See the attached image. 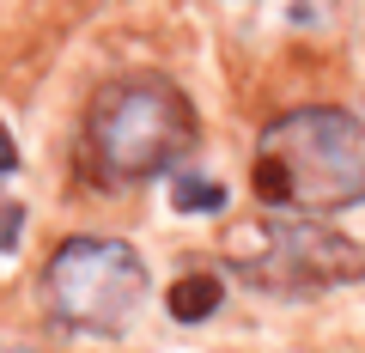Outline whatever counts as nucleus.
<instances>
[{
  "instance_id": "423d86ee",
  "label": "nucleus",
  "mask_w": 365,
  "mask_h": 353,
  "mask_svg": "<svg viewBox=\"0 0 365 353\" xmlns=\"http://www.w3.org/2000/svg\"><path fill=\"white\" fill-rule=\"evenodd\" d=\"M177 201H182V208H220V183H213V189L207 183H182Z\"/></svg>"
},
{
  "instance_id": "7ed1b4c3",
  "label": "nucleus",
  "mask_w": 365,
  "mask_h": 353,
  "mask_svg": "<svg viewBox=\"0 0 365 353\" xmlns=\"http://www.w3.org/2000/svg\"><path fill=\"white\" fill-rule=\"evenodd\" d=\"M225 268L274 299H311L365 280V244L304 213H256L225 232Z\"/></svg>"
},
{
  "instance_id": "f03ea898",
  "label": "nucleus",
  "mask_w": 365,
  "mask_h": 353,
  "mask_svg": "<svg viewBox=\"0 0 365 353\" xmlns=\"http://www.w3.org/2000/svg\"><path fill=\"white\" fill-rule=\"evenodd\" d=\"M195 134H201L195 104L182 98L177 79L122 73L104 79L86 104V165L110 189L153 183L195 153Z\"/></svg>"
},
{
  "instance_id": "f257e3e1",
  "label": "nucleus",
  "mask_w": 365,
  "mask_h": 353,
  "mask_svg": "<svg viewBox=\"0 0 365 353\" xmlns=\"http://www.w3.org/2000/svg\"><path fill=\"white\" fill-rule=\"evenodd\" d=\"M250 189L268 213L323 220L365 201V122L335 104H304L256 134Z\"/></svg>"
},
{
  "instance_id": "20e7f679",
  "label": "nucleus",
  "mask_w": 365,
  "mask_h": 353,
  "mask_svg": "<svg viewBox=\"0 0 365 353\" xmlns=\"http://www.w3.org/2000/svg\"><path fill=\"white\" fill-rule=\"evenodd\" d=\"M37 292L49 323L67 335H122L140 317L153 280H146V262L134 244L86 232V237H61L49 250Z\"/></svg>"
},
{
  "instance_id": "39448f33",
  "label": "nucleus",
  "mask_w": 365,
  "mask_h": 353,
  "mask_svg": "<svg viewBox=\"0 0 365 353\" xmlns=\"http://www.w3.org/2000/svg\"><path fill=\"white\" fill-rule=\"evenodd\" d=\"M220 311V280L213 275H182L177 287H170V317H182V323H195V317Z\"/></svg>"
}]
</instances>
